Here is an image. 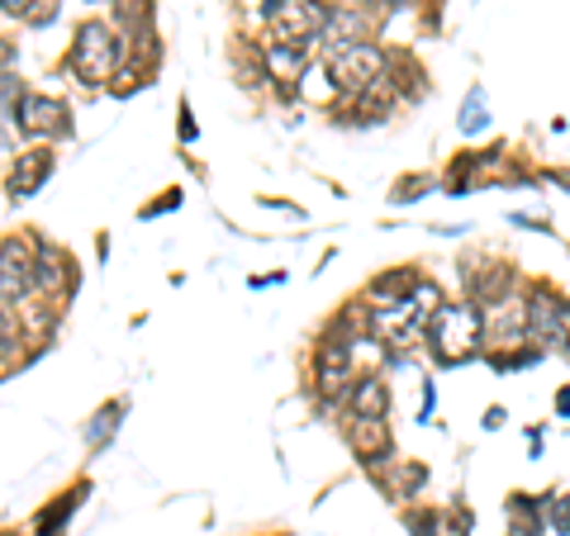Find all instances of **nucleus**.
Masks as SVG:
<instances>
[{
    "label": "nucleus",
    "mask_w": 570,
    "mask_h": 536,
    "mask_svg": "<svg viewBox=\"0 0 570 536\" xmlns=\"http://www.w3.org/2000/svg\"><path fill=\"white\" fill-rule=\"evenodd\" d=\"M95 5H105V0H95Z\"/></svg>",
    "instance_id": "obj_33"
},
{
    "label": "nucleus",
    "mask_w": 570,
    "mask_h": 536,
    "mask_svg": "<svg viewBox=\"0 0 570 536\" xmlns=\"http://www.w3.org/2000/svg\"><path fill=\"white\" fill-rule=\"evenodd\" d=\"M20 346V323H14L10 309H0V356H10Z\"/></svg>",
    "instance_id": "obj_24"
},
{
    "label": "nucleus",
    "mask_w": 570,
    "mask_h": 536,
    "mask_svg": "<svg viewBox=\"0 0 570 536\" xmlns=\"http://www.w3.org/2000/svg\"><path fill=\"white\" fill-rule=\"evenodd\" d=\"M10 114H14L24 138H71V110H67V100H57V95L24 91L14 100Z\"/></svg>",
    "instance_id": "obj_4"
},
{
    "label": "nucleus",
    "mask_w": 570,
    "mask_h": 536,
    "mask_svg": "<svg viewBox=\"0 0 570 536\" xmlns=\"http://www.w3.org/2000/svg\"><path fill=\"white\" fill-rule=\"evenodd\" d=\"M53 167H57V152L53 148H29V152H20V162H14V171H10V199H34L43 185H48V176H53Z\"/></svg>",
    "instance_id": "obj_11"
},
{
    "label": "nucleus",
    "mask_w": 570,
    "mask_h": 536,
    "mask_svg": "<svg viewBox=\"0 0 570 536\" xmlns=\"http://www.w3.org/2000/svg\"><path fill=\"white\" fill-rule=\"evenodd\" d=\"M347 446L366 460L371 470L390 466V456H395V442H390L385 418H347Z\"/></svg>",
    "instance_id": "obj_10"
},
{
    "label": "nucleus",
    "mask_w": 570,
    "mask_h": 536,
    "mask_svg": "<svg viewBox=\"0 0 570 536\" xmlns=\"http://www.w3.org/2000/svg\"><path fill=\"white\" fill-rule=\"evenodd\" d=\"M119 418H124V399H110L105 409L91 418V427H86V446H95V452H100V446L119 432Z\"/></svg>",
    "instance_id": "obj_18"
},
{
    "label": "nucleus",
    "mask_w": 570,
    "mask_h": 536,
    "mask_svg": "<svg viewBox=\"0 0 570 536\" xmlns=\"http://www.w3.org/2000/svg\"><path fill=\"white\" fill-rule=\"evenodd\" d=\"M271 20V43H290V48H309V43H319V28L328 14L314 5V0H285V5L266 10Z\"/></svg>",
    "instance_id": "obj_6"
},
{
    "label": "nucleus",
    "mask_w": 570,
    "mask_h": 536,
    "mask_svg": "<svg viewBox=\"0 0 570 536\" xmlns=\"http://www.w3.org/2000/svg\"><path fill=\"white\" fill-rule=\"evenodd\" d=\"M81 494H86V484L67 489L62 503H48V509L38 513V536H62V532H67V517L81 509Z\"/></svg>",
    "instance_id": "obj_17"
},
{
    "label": "nucleus",
    "mask_w": 570,
    "mask_h": 536,
    "mask_svg": "<svg viewBox=\"0 0 570 536\" xmlns=\"http://www.w3.org/2000/svg\"><path fill=\"white\" fill-rule=\"evenodd\" d=\"M10 62H14V43L0 38V67H10Z\"/></svg>",
    "instance_id": "obj_28"
},
{
    "label": "nucleus",
    "mask_w": 570,
    "mask_h": 536,
    "mask_svg": "<svg viewBox=\"0 0 570 536\" xmlns=\"http://www.w3.org/2000/svg\"><path fill=\"white\" fill-rule=\"evenodd\" d=\"M342 403H347V418H385V409H390V385L380 375H362V380L352 375Z\"/></svg>",
    "instance_id": "obj_14"
},
{
    "label": "nucleus",
    "mask_w": 570,
    "mask_h": 536,
    "mask_svg": "<svg viewBox=\"0 0 570 536\" xmlns=\"http://www.w3.org/2000/svg\"><path fill=\"white\" fill-rule=\"evenodd\" d=\"M71 289H77V262H71L67 252L48 248V242H38V256H34V295L38 299H67Z\"/></svg>",
    "instance_id": "obj_9"
},
{
    "label": "nucleus",
    "mask_w": 570,
    "mask_h": 536,
    "mask_svg": "<svg viewBox=\"0 0 570 536\" xmlns=\"http://www.w3.org/2000/svg\"><path fill=\"white\" fill-rule=\"evenodd\" d=\"M419 191H433V176H404V181H395V195L399 205H409V199H419Z\"/></svg>",
    "instance_id": "obj_23"
},
{
    "label": "nucleus",
    "mask_w": 570,
    "mask_h": 536,
    "mask_svg": "<svg viewBox=\"0 0 570 536\" xmlns=\"http://www.w3.org/2000/svg\"><path fill=\"white\" fill-rule=\"evenodd\" d=\"M276 5H285V0H266V5H262V10H276Z\"/></svg>",
    "instance_id": "obj_30"
},
{
    "label": "nucleus",
    "mask_w": 570,
    "mask_h": 536,
    "mask_svg": "<svg viewBox=\"0 0 570 536\" xmlns=\"http://www.w3.org/2000/svg\"><path fill=\"white\" fill-rule=\"evenodd\" d=\"M428 480V470L423 466H413V460H399L395 466V484H390V494L395 499H413V489H419Z\"/></svg>",
    "instance_id": "obj_19"
},
{
    "label": "nucleus",
    "mask_w": 570,
    "mask_h": 536,
    "mask_svg": "<svg viewBox=\"0 0 570 536\" xmlns=\"http://www.w3.org/2000/svg\"><path fill=\"white\" fill-rule=\"evenodd\" d=\"M547 527H551L556 536H570V494L547 499Z\"/></svg>",
    "instance_id": "obj_22"
},
{
    "label": "nucleus",
    "mask_w": 570,
    "mask_h": 536,
    "mask_svg": "<svg viewBox=\"0 0 570 536\" xmlns=\"http://www.w3.org/2000/svg\"><path fill=\"white\" fill-rule=\"evenodd\" d=\"M404 523H409L413 536H442V513L437 509H413Z\"/></svg>",
    "instance_id": "obj_21"
},
{
    "label": "nucleus",
    "mask_w": 570,
    "mask_h": 536,
    "mask_svg": "<svg viewBox=\"0 0 570 536\" xmlns=\"http://www.w3.org/2000/svg\"><path fill=\"white\" fill-rule=\"evenodd\" d=\"M176 205H181V195H176V191H167L162 199H157V205H148L142 214H148V219H157V214H162V209H176Z\"/></svg>",
    "instance_id": "obj_25"
},
{
    "label": "nucleus",
    "mask_w": 570,
    "mask_h": 536,
    "mask_svg": "<svg viewBox=\"0 0 570 536\" xmlns=\"http://www.w3.org/2000/svg\"><path fill=\"white\" fill-rule=\"evenodd\" d=\"M513 289V266L509 262H490V266H470L466 271V295L470 304H480V309H494V304H504Z\"/></svg>",
    "instance_id": "obj_13"
},
{
    "label": "nucleus",
    "mask_w": 570,
    "mask_h": 536,
    "mask_svg": "<svg viewBox=\"0 0 570 536\" xmlns=\"http://www.w3.org/2000/svg\"><path fill=\"white\" fill-rule=\"evenodd\" d=\"M0 536H20V532H0Z\"/></svg>",
    "instance_id": "obj_32"
},
{
    "label": "nucleus",
    "mask_w": 570,
    "mask_h": 536,
    "mask_svg": "<svg viewBox=\"0 0 570 536\" xmlns=\"http://www.w3.org/2000/svg\"><path fill=\"white\" fill-rule=\"evenodd\" d=\"M385 67H390V57H385L376 43H356V48L328 57V81H333L342 95H356V91H366L371 81H380Z\"/></svg>",
    "instance_id": "obj_5"
},
{
    "label": "nucleus",
    "mask_w": 570,
    "mask_h": 536,
    "mask_svg": "<svg viewBox=\"0 0 570 536\" xmlns=\"http://www.w3.org/2000/svg\"><path fill=\"white\" fill-rule=\"evenodd\" d=\"M485 124H490V114H485V95L470 91L466 105H461V134H480Z\"/></svg>",
    "instance_id": "obj_20"
},
{
    "label": "nucleus",
    "mask_w": 570,
    "mask_h": 536,
    "mask_svg": "<svg viewBox=\"0 0 570 536\" xmlns=\"http://www.w3.org/2000/svg\"><path fill=\"white\" fill-rule=\"evenodd\" d=\"M181 138H195V119H191V105H181Z\"/></svg>",
    "instance_id": "obj_27"
},
{
    "label": "nucleus",
    "mask_w": 570,
    "mask_h": 536,
    "mask_svg": "<svg viewBox=\"0 0 570 536\" xmlns=\"http://www.w3.org/2000/svg\"><path fill=\"white\" fill-rule=\"evenodd\" d=\"M305 53L309 48H290V43H266V71H271V77H276V81H295L299 77V71H305Z\"/></svg>",
    "instance_id": "obj_16"
},
{
    "label": "nucleus",
    "mask_w": 570,
    "mask_h": 536,
    "mask_svg": "<svg viewBox=\"0 0 570 536\" xmlns=\"http://www.w3.org/2000/svg\"><path fill=\"white\" fill-rule=\"evenodd\" d=\"M413 285H419V271H413V266H395V271H385V275H376V281H371V299H380V304L409 299Z\"/></svg>",
    "instance_id": "obj_15"
},
{
    "label": "nucleus",
    "mask_w": 570,
    "mask_h": 536,
    "mask_svg": "<svg viewBox=\"0 0 570 536\" xmlns=\"http://www.w3.org/2000/svg\"><path fill=\"white\" fill-rule=\"evenodd\" d=\"M29 5H34V0H0V10L5 14H29Z\"/></svg>",
    "instance_id": "obj_26"
},
{
    "label": "nucleus",
    "mask_w": 570,
    "mask_h": 536,
    "mask_svg": "<svg viewBox=\"0 0 570 536\" xmlns=\"http://www.w3.org/2000/svg\"><path fill=\"white\" fill-rule=\"evenodd\" d=\"M428 342H433L437 366H461L480 352L485 342V309L480 304H442V309L428 318Z\"/></svg>",
    "instance_id": "obj_1"
},
{
    "label": "nucleus",
    "mask_w": 570,
    "mask_h": 536,
    "mask_svg": "<svg viewBox=\"0 0 570 536\" xmlns=\"http://www.w3.org/2000/svg\"><path fill=\"white\" fill-rule=\"evenodd\" d=\"M34 256L38 242L29 238L0 242V304H20L24 295H34Z\"/></svg>",
    "instance_id": "obj_7"
},
{
    "label": "nucleus",
    "mask_w": 570,
    "mask_h": 536,
    "mask_svg": "<svg viewBox=\"0 0 570 536\" xmlns=\"http://www.w3.org/2000/svg\"><path fill=\"white\" fill-rule=\"evenodd\" d=\"M527 304V342L556 346L570 356V299H561L551 285H533Z\"/></svg>",
    "instance_id": "obj_3"
},
{
    "label": "nucleus",
    "mask_w": 570,
    "mask_h": 536,
    "mask_svg": "<svg viewBox=\"0 0 570 536\" xmlns=\"http://www.w3.org/2000/svg\"><path fill=\"white\" fill-rule=\"evenodd\" d=\"M124 48L128 43L114 34L110 24H100V20H91V24H81L77 28V43H71V53H67V71L77 77L81 85H105L114 71H119V62H124Z\"/></svg>",
    "instance_id": "obj_2"
},
{
    "label": "nucleus",
    "mask_w": 570,
    "mask_h": 536,
    "mask_svg": "<svg viewBox=\"0 0 570 536\" xmlns=\"http://www.w3.org/2000/svg\"><path fill=\"white\" fill-rule=\"evenodd\" d=\"M319 43H323L328 57H338V53L356 48V43H366V14L352 10V5L328 10V20H323V28H319Z\"/></svg>",
    "instance_id": "obj_12"
},
{
    "label": "nucleus",
    "mask_w": 570,
    "mask_h": 536,
    "mask_svg": "<svg viewBox=\"0 0 570 536\" xmlns=\"http://www.w3.org/2000/svg\"><path fill=\"white\" fill-rule=\"evenodd\" d=\"M366 5H376V10H380V5H390V0H366Z\"/></svg>",
    "instance_id": "obj_31"
},
{
    "label": "nucleus",
    "mask_w": 570,
    "mask_h": 536,
    "mask_svg": "<svg viewBox=\"0 0 570 536\" xmlns=\"http://www.w3.org/2000/svg\"><path fill=\"white\" fill-rule=\"evenodd\" d=\"M556 413L570 418V389H561V395H556Z\"/></svg>",
    "instance_id": "obj_29"
},
{
    "label": "nucleus",
    "mask_w": 570,
    "mask_h": 536,
    "mask_svg": "<svg viewBox=\"0 0 570 536\" xmlns=\"http://www.w3.org/2000/svg\"><path fill=\"white\" fill-rule=\"evenodd\" d=\"M352 346H356V338H342V332H323V338H319L314 375H319L323 399L347 395V385H352Z\"/></svg>",
    "instance_id": "obj_8"
}]
</instances>
